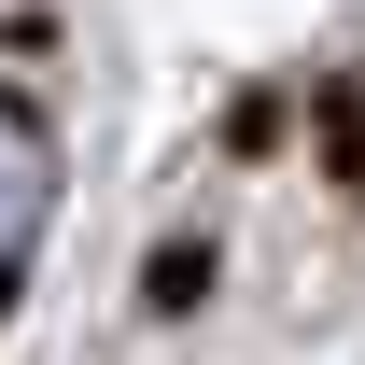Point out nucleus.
<instances>
[{
	"label": "nucleus",
	"mask_w": 365,
	"mask_h": 365,
	"mask_svg": "<svg viewBox=\"0 0 365 365\" xmlns=\"http://www.w3.org/2000/svg\"><path fill=\"white\" fill-rule=\"evenodd\" d=\"M43 197H56V155H43V127H29V113L0 98V253H29Z\"/></svg>",
	"instance_id": "obj_1"
}]
</instances>
